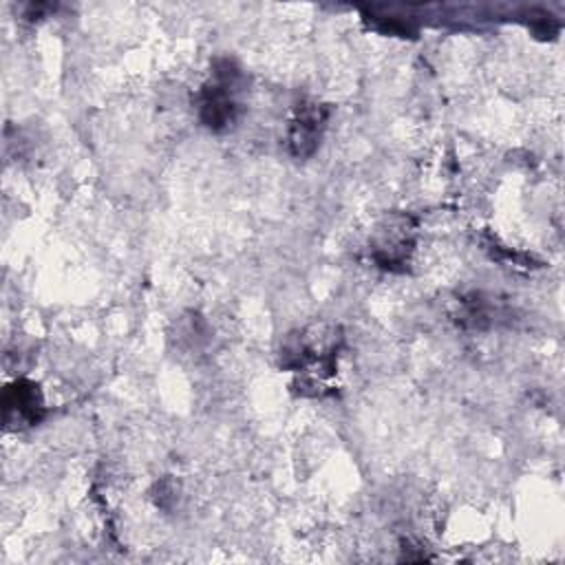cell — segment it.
Instances as JSON below:
<instances>
[{
	"mask_svg": "<svg viewBox=\"0 0 565 565\" xmlns=\"http://www.w3.org/2000/svg\"><path fill=\"white\" fill-rule=\"evenodd\" d=\"M2 413L4 424L11 430L40 424L46 413L40 386L24 377L11 382L2 393Z\"/></svg>",
	"mask_w": 565,
	"mask_h": 565,
	"instance_id": "obj_5",
	"label": "cell"
},
{
	"mask_svg": "<svg viewBox=\"0 0 565 565\" xmlns=\"http://www.w3.org/2000/svg\"><path fill=\"white\" fill-rule=\"evenodd\" d=\"M417 221L411 214H388L373 232L371 260L386 271H404L415 252Z\"/></svg>",
	"mask_w": 565,
	"mask_h": 565,
	"instance_id": "obj_3",
	"label": "cell"
},
{
	"mask_svg": "<svg viewBox=\"0 0 565 565\" xmlns=\"http://www.w3.org/2000/svg\"><path fill=\"white\" fill-rule=\"evenodd\" d=\"M245 84L247 77L236 60L216 57L212 62V73L207 82L199 88L194 97L199 121L212 132L230 130L238 119Z\"/></svg>",
	"mask_w": 565,
	"mask_h": 565,
	"instance_id": "obj_2",
	"label": "cell"
},
{
	"mask_svg": "<svg viewBox=\"0 0 565 565\" xmlns=\"http://www.w3.org/2000/svg\"><path fill=\"white\" fill-rule=\"evenodd\" d=\"M344 335L335 324H311L302 331L291 333L280 349V366L294 373H300V382L296 384L305 395H327L329 380L338 371V355L342 349Z\"/></svg>",
	"mask_w": 565,
	"mask_h": 565,
	"instance_id": "obj_1",
	"label": "cell"
},
{
	"mask_svg": "<svg viewBox=\"0 0 565 565\" xmlns=\"http://www.w3.org/2000/svg\"><path fill=\"white\" fill-rule=\"evenodd\" d=\"M329 119V106L316 99H302L296 104L287 126V150L296 159H309L322 139Z\"/></svg>",
	"mask_w": 565,
	"mask_h": 565,
	"instance_id": "obj_4",
	"label": "cell"
}]
</instances>
